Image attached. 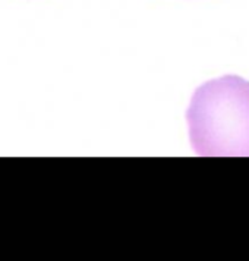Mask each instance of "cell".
I'll use <instances>...</instances> for the list:
<instances>
[{
	"label": "cell",
	"mask_w": 249,
	"mask_h": 261,
	"mask_svg": "<svg viewBox=\"0 0 249 261\" xmlns=\"http://www.w3.org/2000/svg\"><path fill=\"white\" fill-rule=\"evenodd\" d=\"M193 151L204 157H249V81L226 75L201 85L186 113Z\"/></svg>",
	"instance_id": "1"
}]
</instances>
